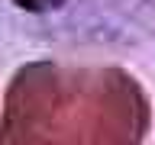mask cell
Segmentation results:
<instances>
[{
	"label": "cell",
	"mask_w": 155,
	"mask_h": 145,
	"mask_svg": "<svg viewBox=\"0 0 155 145\" xmlns=\"http://www.w3.org/2000/svg\"><path fill=\"white\" fill-rule=\"evenodd\" d=\"M0 23L45 45L120 48L155 36V0H0Z\"/></svg>",
	"instance_id": "1"
}]
</instances>
